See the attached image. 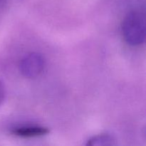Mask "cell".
Wrapping results in <instances>:
<instances>
[{"instance_id":"obj_3","label":"cell","mask_w":146,"mask_h":146,"mask_svg":"<svg viewBox=\"0 0 146 146\" xmlns=\"http://www.w3.org/2000/svg\"><path fill=\"white\" fill-rule=\"evenodd\" d=\"M49 133V129L41 125H22L11 130V133L21 138H31L46 135Z\"/></svg>"},{"instance_id":"obj_2","label":"cell","mask_w":146,"mask_h":146,"mask_svg":"<svg viewBox=\"0 0 146 146\" xmlns=\"http://www.w3.org/2000/svg\"><path fill=\"white\" fill-rule=\"evenodd\" d=\"M46 60L42 54L33 52L26 55L19 63V71L23 76L34 78L39 76L44 71Z\"/></svg>"},{"instance_id":"obj_6","label":"cell","mask_w":146,"mask_h":146,"mask_svg":"<svg viewBox=\"0 0 146 146\" xmlns=\"http://www.w3.org/2000/svg\"><path fill=\"white\" fill-rule=\"evenodd\" d=\"M2 1H3V0H0V4H1V3H2Z\"/></svg>"},{"instance_id":"obj_4","label":"cell","mask_w":146,"mask_h":146,"mask_svg":"<svg viewBox=\"0 0 146 146\" xmlns=\"http://www.w3.org/2000/svg\"><path fill=\"white\" fill-rule=\"evenodd\" d=\"M115 140L110 134L103 133L95 135L87 141L86 145L107 146L115 145Z\"/></svg>"},{"instance_id":"obj_5","label":"cell","mask_w":146,"mask_h":146,"mask_svg":"<svg viewBox=\"0 0 146 146\" xmlns=\"http://www.w3.org/2000/svg\"><path fill=\"white\" fill-rule=\"evenodd\" d=\"M4 97H5V89L2 82L0 81V106L4 101Z\"/></svg>"},{"instance_id":"obj_1","label":"cell","mask_w":146,"mask_h":146,"mask_svg":"<svg viewBox=\"0 0 146 146\" xmlns=\"http://www.w3.org/2000/svg\"><path fill=\"white\" fill-rule=\"evenodd\" d=\"M121 29L127 44L133 46L143 44L145 39V14L140 11L129 12L123 21Z\"/></svg>"}]
</instances>
